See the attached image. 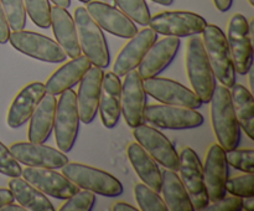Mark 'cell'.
I'll use <instances>...</instances> for the list:
<instances>
[{"label":"cell","mask_w":254,"mask_h":211,"mask_svg":"<svg viewBox=\"0 0 254 211\" xmlns=\"http://www.w3.org/2000/svg\"><path fill=\"white\" fill-rule=\"evenodd\" d=\"M180 163L179 169L180 179L188 191L192 203L193 210H205L210 204L207 191L203 179V165L195 150L190 146H186L179 154Z\"/></svg>","instance_id":"9"},{"label":"cell","mask_w":254,"mask_h":211,"mask_svg":"<svg viewBox=\"0 0 254 211\" xmlns=\"http://www.w3.org/2000/svg\"><path fill=\"white\" fill-rule=\"evenodd\" d=\"M143 86L146 94L156 101L173 106L188 107L197 109L202 106V102L192 89L188 88L180 82L165 77H150L143 79Z\"/></svg>","instance_id":"13"},{"label":"cell","mask_w":254,"mask_h":211,"mask_svg":"<svg viewBox=\"0 0 254 211\" xmlns=\"http://www.w3.org/2000/svg\"><path fill=\"white\" fill-rule=\"evenodd\" d=\"M10 151L20 164L36 168L61 169L68 163V158L64 151L44 143L17 141L10 145Z\"/></svg>","instance_id":"15"},{"label":"cell","mask_w":254,"mask_h":211,"mask_svg":"<svg viewBox=\"0 0 254 211\" xmlns=\"http://www.w3.org/2000/svg\"><path fill=\"white\" fill-rule=\"evenodd\" d=\"M62 174L66 175L78 188L92 191L108 198H116L123 193L121 181L108 171L93 168L82 163H67L62 166Z\"/></svg>","instance_id":"5"},{"label":"cell","mask_w":254,"mask_h":211,"mask_svg":"<svg viewBox=\"0 0 254 211\" xmlns=\"http://www.w3.org/2000/svg\"><path fill=\"white\" fill-rule=\"evenodd\" d=\"M12 201H15V199L14 196H12L11 191H10L9 189L0 188V209H1L2 206L7 205V204L12 203Z\"/></svg>","instance_id":"41"},{"label":"cell","mask_w":254,"mask_h":211,"mask_svg":"<svg viewBox=\"0 0 254 211\" xmlns=\"http://www.w3.org/2000/svg\"><path fill=\"white\" fill-rule=\"evenodd\" d=\"M206 211H241L243 210V199L240 196H223L220 200L208 204L205 209Z\"/></svg>","instance_id":"39"},{"label":"cell","mask_w":254,"mask_h":211,"mask_svg":"<svg viewBox=\"0 0 254 211\" xmlns=\"http://www.w3.org/2000/svg\"><path fill=\"white\" fill-rule=\"evenodd\" d=\"M144 121L161 129H192L202 126L203 117L196 109L173 104H149L144 111Z\"/></svg>","instance_id":"7"},{"label":"cell","mask_w":254,"mask_h":211,"mask_svg":"<svg viewBox=\"0 0 254 211\" xmlns=\"http://www.w3.org/2000/svg\"><path fill=\"white\" fill-rule=\"evenodd\" d=\"M7 185H9V190L11 191L15 200L20 205L24 206L26 210L55 211L54 205L47 199V196L25 179H21L20 176L11 178Z\"/></svg>","instance_id":"29"},{"label":"cell","mask_w":254,"mask_h":211,"mask_svg":"<svg viewBox=\"0 0 254 211\" xmlns=\"http://www.w3.org/2000/svg\"><path fill=\"white\" fill-rule=\"evenodd\" d=\"M243 209L247 211H253L254 210V199L253 196L251 198H245L243 199Z\"/></svg>","instance_id":"45"},{"label":"cell","mask_w":254,"mask_h":211,"mask_svg":"<svg viewBox=\"0 0 254 211\" xmlns=\"http://www.w3.org/2000/svg\"><path fill=\"white\" fill-rule=\"evenodd\" d=\"M51 1L57 6L64 7V9H67L71 5V0H51Z\"/></svg>","instance_id":"46"},{"label":"cell","mask_w":254,"mask_h":211,"mask_svg":"<svg viewBox=\"0 0 254 211\" xmlns=\"http://www.w3.org/2000/svg\"><path fill=\"white\" fill-rule=\"evenodd\" d=\"M79 1H81V2H88V1H91V0H79Z\"/></svg>","instance_id":"48"},{"label":"cell","mask_w":254,"mask_h":211,"mask_svg":"<svg viewBox=\"0 0 254 211\" xmlns=\"http://www.w3.org/2000/svg\"><path fill=\"white\" fill-rule=\"evenodd\" d=\"M122 82L113 71L106 72L102 81L98 111L106 128H114L122 116Z\"/></svg>","instance_id":"23"},{"label":"cell","mask_w":254,"mask_h":211,"mask_svg":"<svg viewBox=\"0 0 254 211\" xmlns=\"http://www.w3.org/2000/svg\"><path fill=\"white\" fill-rule=\"evenodd\" d=\"M117 6L136 24L146 26L150 20V10L145 0H114Z\"/></svg>","instance_id":"32"},{"label":"cell","mask_w":254,"mask_h":211,"mask_svg":"<svg viewBox=\"0 0 254 211\" xmlns=\"http://www.w3.org/2000/svg\"><path fill=\"white\" fill-rule=\"evenodd\" d=\"M248 1H250V4H251V5H252V6H253V5H254V2H253V0H248Z\"/></svg>","instance_id":"49"},{"label":"cell","mask_w":254,"mask_h":211,"mask_svg":"<svg viewBox=\"0 0 254 211\" xmlns=\"http://www.w3.org/2000/svg\"><path fill=\"white\" fill-rule=\"evenodd\" d=\"M51 26L56 41L66 52L67 57L76 59L81 56L78 36H77L76 24L67 9L61 6H51Z\"/></svg>","instance_id":"24"},{"label":"cell","mask_w":254,"mask_h":211,"mask_svg":"<svg viewBox=\"0 0 254 211\" xmlns=\"http://www.w3.org/2000/svg\"><path fill=\"white\" fill-rule=\"evenodd\" d=\"M86 10L94 21L114 36L122 39H131L138 32L135 22L129 19L121 9L103 1H88Z\"/></svg>","instance_id":"17"},{"label":"cell","mask_w":254,"mask_h":211,"mask_svg":"<svg viewBox=\"0 0 254 211\" xmlns=\"http://www.w3.org/2000/svg\"><path fill=\"white\" fill-rule=\"evenodd\" d=\"M134 195L141 211H168V206L158 191L151 189L146 184H135Z\"/></svg>","instance_id":"31"},{"label":"cell","mask_w":254,"mask_h":211,"mask_svg":"<svg viewBox=\"0 0 254 211\" xmlns=\"http://www.w3.org/2000/svg\"><path fill=\"white\" fill-rule=\"evenodd\" d=\"M21 175L31 185L39 189L45 195L52 198L66 200L79 191V188L72 183L66 175L56 171V169L36 168V166H26L21 171Z\"/></svg>","instance_id":"14"},{"label":"cell","mask_w":254,"mask_h":211,"mask_svg":"<svg viewBox=\"0 0 254 211\" xmlns=\"http://www.w3.org/2000/svg\"><path fill=\"white\" fill-rule=\"evenodd\" d=\"M201 35L215 77L221 84L231 88L236 83V70L225 32L217 25L207 24Z\"/></svg>","instance_id":"4"},{"label":"cell","mask_w":254,"mask_h":211,"mask_svg":"<svg viewBox=\"0 0 254 211\" xmlns=\"http://www.w3.org/2000/svg\"><path fill=\"white\" fill-rule=\"evenodd\" d=\"M103 69L91 66L79 81L78 92L76 94L79 119L82 123L89 124L96 118L98 112L99 97L103 81Z\"/></svg>","instance_id":"19"},{"label":"cell","mask_w":254,"mask_h":211,"mask_svg":"<svg viewBox=\"0 0 254 211\" xmlns=\"http://www.w3.org/2000/svg\"><path fill=\"white\" fill-rule=\"evenodd\" d=\"M57 101L54 94L46 93L32 116L30 117L27 139L34 143H45L50 138L54 129L55 114H56Z\"/></svg>","instance_id":"26"},{"label":"cell","mask_w":254,"mask_h":211,"mask_svg":"<svg viewBox=\"0 0 254 211\" xmlns=\"http://www.w3.org/2000/svg\"><path fill=\"white\" fill-rule=\"evenodd\" d=\"M215 6L217 7V10H220L221 12H226L231 9L233 4V0H212Z\"/></svg>","instance_id":"42"},{"label":"cell","mask_w":254,"mask_h":211,"mask_svg":"<svg viewBox=\"0 0 254 211\" xmlns=\"http://www.w3.org/2000/svg\"><path fill=\"white\" fill-rule=\"evenodd\" d=\"M226 191L242 199L254 196L253 173H245L242 175L228 178L226 181Z\"/></svg>","instance_id":"35"},{"label":"cell","mask_w":254,"mask_h":211,"mask_svg":"<svg viewBox=\"0 0 254 211\" xmlns=\"http://www.w3.org/2000/svg\"><path fill=\"white\" fill-rule=\"evenodd\" d=\"M203 179L210 201L220 200L227 194L226 181L228 179V163L225 149L220 144H212L208 148L203 166Z\"/></svg>","instance_id":"18"},{"label":"cell","mask_w":254,"mask_h":211,"mask_svg":"<svg viewBox=\"0 0 254 211\" xmlns=\"http://www.w3.org/2000/svg\"><path fill=\"white\" fill-rule=\"evenodd\" d=\"M21 171L22 169L19 161L15 159L10 149L0 141V174L9 178H16L21 176Z\"/></svg>","instance_id":"38"},{"label":"cell","mask_w":254,"mask_h":211,"mask_svg":"<svg viewBox=\"0 0 254 211\" xmlns=\"http://www.w3.org/2000/svg\"><path fill=\"white\" fill-rule=\"evenodd\" d=\"M158 40V34L150 27L136 32L129 42L117 55L113 64V72L117 76H126L128 72L138 69L151 45Z\"/></svg>","instance_id":"20"},{"label":"cell","mask_w":254,"mask_h":211,"mask_svg":"<svg viewBox=\"0 0 254 211\" xmlns=\"http://www.w3.org/2000/svg\"><path fill=\"white\" fill-rule=\"evenodd\" d=\"M25 10L36 26L47 29L51 26L50 0H24Z\"/></svg>","instance_id":"33"},{"label":"cell","mask_w":254,"mask_h":211,"mask_svg":"<svg viewBox=\"0 0 254 211\" xmlns=\"http://www.w3.org/2000/svg\"><path fill=\"white\" fill-rule=\"evenodd\" d=\"M226 39L236 72L247 74L253 64V37L250 32V22L245 15L235 14L231 17Z\"/></svg>","instance_id":"11"},{"label":"cell","mask_w":254,"mask_h":211,"mask_svg":"<svg viewBox=\"0 0 254 211\" xmlns=\"http://www.w3.org/2000/svg\"><path fill=\"white\" fill-rule=\"evenodd\" d=\"M10 32L11 31H10V26L9 22H7L6 15H5L1 4H0V44L4 45L9 41Z\"/></svg>","instance_id":"40"},{"label":"cell","mask_w":254,"mask_h":211,"mask_svg":"<svg viewBox=\"0 0 254 211\" xmlns=\"http://www.w3.org/2000/svg\"><path fill=\"white\" fill-rule=\"evenodd\" d=\"M151 1L156 2V4L164 5V6H169V5L174 4V0H151Z\"/></svg>","instance_id":"47"},{"label":"cell","mask_w":254,"mask_h":211,"mask_svg":"<svg viewBox=\"0 0 254 211\" xmlns=\"http://www.w3.org/2000/svg\"><path fill=\"white\" fill-rule=\"evenodd\" d=\"M133 136L146 153L155 159L164 168L178 171L180 156L175 145L171 143L168 137L164 136L160 131L151 126H140L133 128Z\"/></svg>","instance_id":"12"},{"label":"cell","mask_w":254,"mask_h":211,"mask_svg":"<svg viewBox=\"0 0 254 211\" xmlns=\"http://www.w3.org/2000/svg\"><path fill=\"white\" fill-rule=\"evenodd\" d=\"M96 204V194L88 190L77 191L60 208V211H91Z\"/></svg>","instance_id":"37"},{"label":"cell","mask_w":254,"mask_h":211,"mask_svg":"<svg viewBox=\"0 0 254 211\" xmlns=\"http://www.w3.org/2000/svg\"><path fill=\"white\" fill-rule=\"evenodd\" d=\"M122 83V114L130 128L144 123V111L146 107V92L143 78L138 70L128 72Z\"/></svg>","instance_id":"16"},{"label":"cell","mask_w":254,"mask_h":211,"mask_svg":"<svg viewBox=\"0 0 254 211\" xmlns=\"http://www.w3.org/2000/svg\"><path fill=\"white\" fill-rule=\"evenodd\" d=\"M7 22L12 31L22 30L26 25V10L24 0H0Z\"/></svg>","instance_id":"34"},{"label":"cell","mask_w":254,"mask_h":211,"mask_svg":"<svg viewBox=\"0 0 254 211\" xmlns=\"http://www.w3.org/2000/svg\"><path fill=\"white\" fill-rule=\"evenodd\" d=\"M9 42L19 52L40 61L50 62V64H60L66 61L67 55L59 42L42 34L25 31L24 29L12 31L10 32Z\"/></svg>","instance_id":"8"},{"label":"cell","mask_w":254,"mask_h":211,"mask_svg":"<svg viewBox=\"0 0 254 211\" xmlns=\"http://www.w3.org/2000/svg\"><path fill=\"white\" fill-rule=\"evenodd\" d=\"M210 103L211 122L218 144L225 151L236 149L240 144L241 127L236 118L230 88L216 84Z\"/></svg>","instance_id":"1"},{"label":"cell","mask_w":254,"mask_h":211,"mask_svg":"<svg viewBox=\"0 0 254 211\" xmlns=\"http://www.w3.org/2000/svg\"><path fill=\"white\" fill-rule=\"evenodd\" d=\"M113 211H136L138 209L135 206L130 205L128 203H124V201H119V203H116L112 208Z\"/></svg>","instance_id":"43"},{"label":"cell","mask_w":254,"mask_h":211,"mask_svg":"<svg viewBox=\"0 0 254 211\" xmlns=\"http://www.w3.org/2000/svg\"><path fill=\"white\" fill-rule=\"evenodd\" d=\"M0 211H27V210L24 208V206L20 205L19 203L14 204V201H12V203L7 204V205L2 206V208L0 209Z\"/></svg>","instance_id":"44"},{"label":"cell","mask_w":254,"mask_h":211,"mask_svg":"<svg viewBox=\"0 0 254 211\" xmlns=\"http://www.w3.org/2000/svg\"><path fill=\"white\" fill-rule=\"evenodd\" d=\"M180 45V37L166 36L159 41L156 40L138 66L141 78L146 79L161 73L175 59Z\"/></svg>","instance_id":"21"},{"label":"cell","mask_w":254,"mask_h":211,"mask_svg":"<svg viewBox=\"0 0 254 211\" xmlns=\"http://www.w3.org/2000/svg\"><path fill=\"white\" fill-rule=\"evenodd\" d=\"M231 99L236 118L248 138L254 139V99L252 92L243 84L235 83L231 87Z\"/></svg>","instance_id":"30"},{"label":"cell","mask_w":254,"mask_h":211,"mask_svg":"<svg viewBox=\"0 0 254 211\" xmlns=\"http://www.w3.org/2000/svg\"><path fill=\"white\" fill-rule=\"evenodd\" d=\"M46 94L45 84L31 82L26 84L12 99L6 116V123L10 128L16 129L24 126L36 109L37 104Z\"/></svg>","instance_id":"22"},{"label":"cell","mask_w":254,"mask_h":211,"mask_svg":"<svg viewBox=\"0 0 254 211\" xmlns=\"http://www.w3.org/2000/svg\"><path fill=\"white\" fill-rule=\"evenodd\" d=\"M148 25L164 36L188 37L200 35L207 26V21L191 11H161L150 16Z\"/></svg>","instance_id":"10"},{"label":"cell","mask_w":254,"mask_h":211,"mask_svg":"<svg viewBox=\"0 0 254 211\" xmlns=\"http://www.w3.org/2000/svg\"><path fill=\"white\" fill-rule=\"evenodd\" d=\"M226 159L228 165H232L243 173L254 171V150L253 149H232L226 151Z\"/></svg>","instance_id":"36"},{"label":"cell","mask_w":254,"mask_h":211,"mask_svg":"<svg viewBox=\"0 0 254 211\" xmlns=\"http://www.w3.org/2000/svg\"><path fill=\"white\" fill-rule=\"evenodd\" d=\"M127 154L140 180L159 193L161 188V170L155 159L151 158L138 141L129 144Z\"/></svg>","instance_id":"27"},{"label":"cell","mask_w":254,"mask_h":211,"mask_svg":"<svg viewBox=\"0 0 254 211\" xmlns=\"http://www.w3.org/2000/svg\"><path fill=\"white\" fill-rule=\"evenodd\" d=\"M79 114L77 107L76 92L72 88L60 94L55 114V141L64 153L72 150L79 131Z\"/></svg>","instance_id":"6"},{"label":"cell","mask_w":254,"mask_h":211,"mask_svg":"<svg viewBox=\"0 0 254 211\" xmlns=\"http://www.w3.org/2000/svg\"><path fill=\"white\" fill-rule=\"evenodd\" d=\"M185 66L193 92L202 103H210L216 88V77L203 42L197 35L190 36L186 44Z\"/></svg>","instance_id":"2"},{"label":"cell","mask_w":254,"mask_h":211,"mask_svg":"<svg viewBox=\"0 0 254 211\" xmlns=\"http://www.w3.org/2000/svg\"><path fill=\"white\" fill-rule=\"evenodd\" d=\"M73 20L76 24L81 51L92 65L101 69H107L111 62V54L103 30L83 6L76 7Z\"/></svg>","instance_id":"3"},{"label":"cell","mask_w":254,"mask_h":211,"mask_svg":"<svg viewBox=\"0 0 254 211\" xmlns=\"http://www.w3.org/2000/svg\"><path fill=\"white\" fill-rule=\"evenodd\" d=\"M161 194L168 210L170 211H193L192 203L175 170L164 168L161 171Z\"/></svg>","instance_id":"28"},{"label":"cell","mask_w":254,"mask_h":211,"mask_svg":"<svg viewBox=\"0 0 254 211\" xmlns=\"http://www.w3.org/2000/svg\"><path fill=\"white\" fill-rule=\"evenodd\" d=\"M91 66V61L82 55L66 62L49 77L45 84L46 93L60 96L66 89L72 88L74 84L79 83L82 77Z\"/></svg>","instance_id":"25"}]
</instances>
